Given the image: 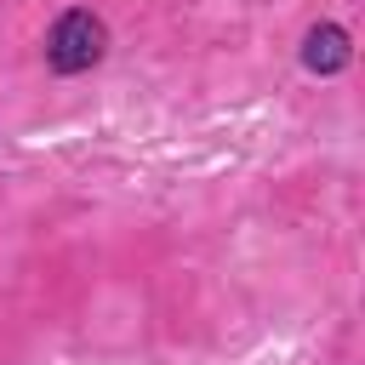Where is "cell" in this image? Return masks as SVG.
<instances>
[{
  "mask_svg": "<svg viewBox=\"0 0 365 365\" xmlns=\"http://www.w3.org/2000/svg\"><path fill=\"white\" fill-rule=\"evenodd\" d=\"M103 51H108V23L97 11H86V6L63 11L46 29V68L51 74H86V68L103 63Z\"/></svg>",
  "mask_w": 365,
  "mask_h": 365,
  "instance_id": "6da1fadb",
  "label": "cell"
},
{
  "mask_svg": "<svg viewBox=\"0 0 365 365\" xmlns=\"http://www.w3.org/2000/svg\"><path fill=\"white\" fill-rule=\"evenodd\" d=\"M354 63V46H348V29L342 23H314L308 29V40H302V68L308 74H342Z\"/></svg>",
  "mask_w": 365,
  "mask_h": 365,
  "instance_id": "7a4b0ae2",
  "label": "cell"
}]
</instances>
